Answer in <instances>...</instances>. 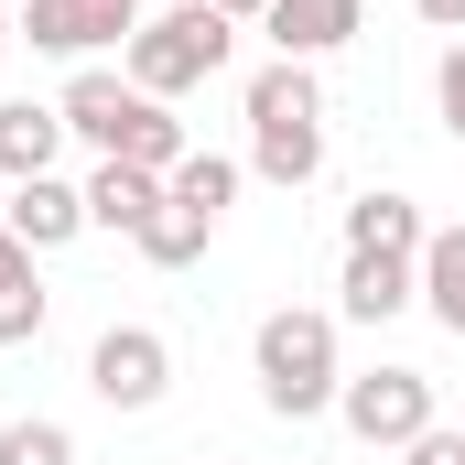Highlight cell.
I'll return each mask as SVG.
<instances>
[{
	"instance_id": "cell-1",
	"label": "cell",
	"mask_w": 465,
	"mask_h": 465,
	"mask_svg": "<svg viewBox=\"0 0 465 465\" xmlns=\"http://www.w3.org/2000/svg\"><path fill=\"white\" fill-rule=\"evenodd\" d=\"M249 163L292 195V184H314L325 173V87L282 54V65H260L249 76Z\"/></svg>"
},
{
	"instance_id": "cell-2",
	"label": "cell",
	"mask_w": 465,
	"mask_h": 465,
	"mask_svg": "<svg viewBox=\"0 0 465 465\" xmlns=\"http://www.w3.org/2000/svg\"><path fill=\"white\" fill-rule=\"evenodd\" d=\"M249 368H260V401H271V411L314 422V411L347 390V368H336V314H303V303H282V314L260 325Z\"/></svg>"
},
{
	"instance_id": "cell-3",
	"label": "cell",
	"mask_w": 465,
	"mask_h": 465,
	"mask_svg": "<svg viewBox=\"0 0 465 465\" xmlns=\"http://www.w3.org/2000/svg\"><path fill=\"white\" fill-rule=\"evenodd\" d=\"M228 44H238V22L217 0H173V11H152L130 33V87L141 98H184V87H206L228 65Z\"/></svg>"
},
{
	"instance_id": "cell-4",
	"label": "cell",
	"mask_w": 465,
	"mask_h": 465,
	"mask_svg": "<svg viewBox=\"0 0 465 465\" xmlns=\"http://www.w3.org/2000/svg\"><path fill=\"white\" fill-rule=\"evenodd\" d=\"M336 411H347L357 444H422L433 433V379L422 368H368V379L336 390Z\"/></svg>"
},
{
	"instance_id": "cell-5",
	"label": "cell",
	"mask_w": 465,
	"mask_h": 465,
	"mask_svg": "<svg viewBox=\"0 0 465 465\" xmlns=\"http://www.w3.org/2000/svg\"><path fill=\"white\" fill-rule=\"evenodd\" d=\"M87 390H98L109 411H152V401L173 390V347H163L152 325H109V336L87 347Z\"/></svg>"
},
{
	"instance_id": "cell-6",
	"label": "cell",
	"mask_w": 465,
	"mask_h": 465,
	"mask_svg": "<svg viewBox=\"0 0 465 465\" xmlns=\"http://www.w3.org/2000/svg\"><path fill=\"white\" fill-rule=\"evenodd\" d=\"M22 33H33V54H87V44L141 33V11H130V0H33Z\"/></svg>"
},
{
	"instance_id": "cell-7",
	"label": "cell",
	"mask_w": 465,
	"mask_h": 465,
	"mask_svg": "<svg viewBox=\"0 0 465 465\" xmlns=\"http://www.w3.org/2000/svg\"><path fill=\"white\" fill-rule=\"evenodd\" d=\"M357 22H368V0H271V22H260V33H271L292 65H314V54H336V44H347Z\"/></svg>"
},
{
	"instance_id": "cell-8",
	"label": "cell",
	"mask_w": 465,
	"mask_h": 465,
	"mask_svg": "<svg viewBox=\"0 0 465 465\" xmlns=\"http://www.w3.org/2000/svg\"><path fill=\"white\" fill-rule=\"evenodd\" d=\"M347 314L357 325H390L401 303H422V260H390V249H347Z\"/></svg>"
},
{
	"instance_id": "cell-9",
	"label": "cell",
	"mask_w": 465,
	"mask_h": 465,
	"mask_svg": "<svg viewBox=\"0 0 465 465\" xmlns=\"http://www.w3.org/2000/svg\"><path fill=\"white\" fill-rule=\"evenodd\" d=\"M87 228V195L76 184H54V173H33V184H11V238L44 260V249H65V238Z\"/></svg>"
},
{
	"instance_id": "cell-10",
	"label": "cell",
	"mask_w": 465,
	"mask_h": 465,
	"mask_svg": "<svg viewBox=\"0 0 465 465\" xmlns=\"http://www.w3.org/2000/svg\"><path fill=\"white\" fill-rule=\"evenodd\" d=\"M152 217H163V173H141V163H98V184H87V228L141 238Z\"/></svg>"
},
{
	"instance_id": "cell-11",
	"label": "cell",
	"mask_w": 465,
	"mask_h": 465,
	"mask_svg": "<svg viewBox=\"0 0 465 465\" xmlns=\"http://www.w3.org/2000/svg\"><path fill=\"white\" fill-rule=\"evenodd\" d=\"M54 109H65V130H76V141H98V163H109V152H119V130H130V109H141V87L87 65V76H76V87H65Z\"/></svg>"
},
{
	"instance_id": "cell-12",
	"label": "cell",
	"mask_w": 465,
	"mask_h": 465,
	"mask_svg": "<svg viewBox=\"0 0 465 465\" xmlns=\"http://www.w3.org/2000/svg\"><path fill=\"white\" fill-rule=\"evenodd\" d=\"M54 152H65V109H33V98L0 109V173H11V184L54 173Z\"/></svg>"
},
{
	"instance_id": "cell-13",
	"label": "cell",
	"mask_w": 465,
	"mask_h": 465,
	"mask_svg": "<svg viewBox=\"0 0 465 465\" xmlns=\"http://www.w3.org/2000/svg\"><path fill=\"white\" fill-rule=\"evenodd\" d=\"M422 206L411 195H357L347 206V249H390V260H422Z\"/></svg>"
},
{
	"instance_id": "cell-14",
	"label": "cell",
	"mask_w": 465,
	"mask_h": 465,
	"mask_svg": "<svg viewBox=\"0 0 465 465\" xmlns=\"http://www.w3.org/2000/svg\"><path fill=\"white\" fill-rule=\"evenodd\" d=\"M44 336V271H33V249L0 228V347H33Z\"/></svg>"
},
{
	"instance_id": "cell-15",
	"label": "cell",
	"mask_w": 465,
	"mask_h": 465,
	"mask_svg": "<svg viewBox=\"0 0 465 465\" xmlns=\"http://www.w3.org/2000/svg\"><path fill=\"white\" fill-rule=\"evenodd\" d=\"M109 163L173 173V163H184V119H173V98H141V109H130V130H119V152H109Z\"/></svg>"
},
{
	"instance_id": "cell-16",
	"label": "cell",
	"mask_w": 465,
	"mask_h": 465,
	"mask_svg": "<svg viewBox=\"0 0 465 465\" xmlns=\"http://www.w3.org/2000/svg\"><path fill=\"white\" fill-rule=\"evenodd\" d=\"M422 303L444 314V336H465V228L422 238Z\"/></svg>"
},
{
	"instance_id": "cell-17",
	"label": "cell",
	"mask_w": 465,
	"mask_h": 465,
	"mask_svg": "<svg viewBox=\"0 0 465 465\" xmlns=\"http://www.w3.org/2000/svg\"><path fill=\"white\" fill-rule=\"evenodd\" d=\"M163 195L195 206V217H228V206H238V163H228V152H184V163L163 173Z\"/></svg>"
},
{
	"instance_id": "cell-18",
	"label": "cell",
	"mask_w": 465,
	"mask_h": 465,
	"mask_svg": "<svg viewBox=\"0 0 465 465\" xmlns=\"http://www.w3.org/2000/svg\"><path fill=\"white\" fill-rule=\"evenodd\" d=\"M206 238H217V217H195V206L163 195V217L141 228V260H152V271H184V260H206Z\"/></svg>"
},
{
	"instance_id": "cell-19",
	"label": "cell",
	"mask_w": 465,
	"mask_h": 465,
	"mask_svg": "<svg viewBox=\"0 0 465 465\" xmlns=\"http://www.w3.org/2000/svg\"><path fill=\"white\" fill-rule=\"evenodd\" d=\"M0 465H76V433L65 422H11L0 433Z\"/></svg>"
},
{
	"instance_id": "cell-20",
	"label": "cell",
	"mask_w": 465,
	"mask_h": 465,
	"mask_svg": "<svg viewBox=\"0 0 465 465\" xmlns=\"http://www.w3.org/2000/svg\"><path fill=\"white\" fill-rule=\"evenodd\" d=\"M433 109H444V130L465 141V44H444V65H433Z\"/></svg>"
},
{
	"instance_id": "cell-21",
	"label": "cell",
	"mask_w": 465,
	"mask_h": 465,
	"mask_svg": "<svg viewBox=\"0 0 465 465\" xmlns=\"http://www.w3.org/2000/svg\"><path fill=\"white\" fill-rule=\"evenodd\" d=\"M401 455H411V465H465V433H444V422H433V433H422V444H401Z\"/></svg>"
},
{
	"instance_id": "cell-22",
	"label": "cell",
	"mask_w": 465,
	"mask_h": 465,
	"mask_svg": "<svg viewBox=\"0 0 465 465\" xmlns=\"http://www.w3.org/2000/svg\"><path fill=\"white\" fill-rule=\"evenodd\" d=\"M411 11H422L433 33H465V0H411Z\"/></svg>"
},
{
	"instance_id": "cell-23",
	"label": "cell",
	"mask_w": 465,
	"mask_h": 465,
	"mask_svg": "<svg viewBox=\"0 0 465 465\" xmlns=\"http://www.w3.org/2000/svg\"><path fill=\"white\" fill-rule=\"evenodd\" d=\"M217 11H228V22H271V0H217Z\"/></svg>"
},
{
	"instance_id": "cell-24",
	"label": "cell",
	"mask_w": 465,
	"mask_h": 465,
	"mask_svg": "<svg viewBox=\"0 0 465 465\" xmlns=\"http://www.w3.org/2000/svg\"><path fill=\"white\" fill-rule=\"evenodd\" d=\"M11 44H22V22H11V11H0V54H11Z\"/></svg>"
},
{
	"instance_id": "cell-25",
	"label": "cell",
	"mask_w": 465,
	"mask_h": 465,
	"mask_svg": "<svg viewBox=\"0 0 465 465\" xmlns=\"http://www.w3.org/2000/svg\"><path fill=\"white\" fill-rule=\"evenodd\" d=\"M130 11H141V0H130Z\"/></svg>"
}]
</instances>
